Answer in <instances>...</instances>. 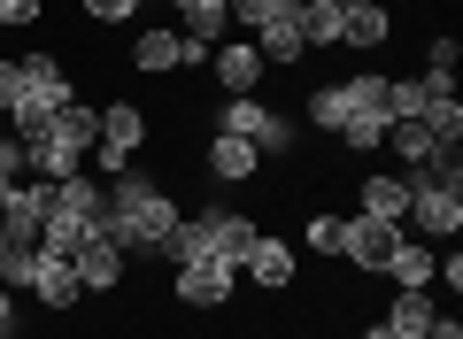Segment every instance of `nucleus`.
I'll list each match as a JSON object with an SVG mask.
<instances>
[{"mask_svg":"<svg viewBox=\"0 0 463 339\" xmlns=\"http://www.w3.org/2000/svg\"><path fill=\"white\" fill-rule=\"evenodd\" d=\"M456 62H463V47H456V39H425V78H456Z\"/></svg>","mask_w":463,"mask_h":339,"instance_id":"nucleus-27","label":"nucleus"},{"mask_svg":"<svg viewBox=\"0 0 463 339\" xmlns=\"http://www.w3.org/2000/svg\"><path fill=\"white\" fill-rule=\"evenodd\" d=\"M386 146H394V162H402V170H417L425 155H440V146H432V131L417 124V116H402V124H386Z\"/></svg>","mask_w":463,"mask_h":339,"instance_id":"nucleus-24","label":"nucleus"},{"mask_svg":"<svg viewBox=\"0 0 463 339\" xmlns=\"http://www.w3.org/2000/svg\"><path fill=\"white\" fill-rule=\"evenodd\" d=\"M100 216H109V201H100V178H54L47 185V231H39V247L47 255H78L85 240L100 231Z\"/></svg>","mask_w":463,"mask_h":339,"instance_id":"nucleus-4","label":"nucleus"},{"mask_svg":"<svg viewBox=\"0 0 463 339\" xmlns=\"http://www.w3.org/2000/svg\"><path fill=\"white\" fill-rule=\"evenodd\" d=\"M170 293H178L185 308H224L232 293H240V262H224V255L170 262Z\"/></svg>","mask_w":463,"mask_h":339,"instance_id":"nucleus-6","label":"nucleus"},{"mask_svg":"<svg viewBox=\"0 0 463 339\" xmlns=\"http://www.w3.org/2000/svg\"><path fill=\"white\" fill-rule=\"evenodd\" d=\"M170 16H178V32L201 39V47L232 39V0H170Z\"/></svg>","mask_w":463,"mask_h":339,"instance_id":"nucleus-20","label":"nucleus"},{"mask_svg":"<svg viewBox=\"0 0 463 339\" xmlns=\"http://www.w3.org/2000/svg\"><path fill=\"white\" fill-rule=\"evenodd\" d=\"M386 39H394V8H386V0H355V8H340V47L347 54H379Z\"/></svg>","mask_w":463,"mask_h":339,"instance_id":"nucleus-18","label":"nucleus"},{"mask_svg":"<svg viewBox=\"0 0 463 339\" xmlns=\"http://www.w3.org/2000/svg\"><path fill=\"white\" fill-rule=\"evenodd\" d=\"M279 8H286V0H232V24H240V32L255 39V32H263L270 16H279Z\"/></svg>","mask_w":463,"mask_h":339,"instance_id":"nucleus-28","label":"nucleus"},{"mask_svg":"<svg viewBox=\"0 0 463 339\" xmlns=\"http://www.w3.org/2000/svg\"><path fill=\"white\" fill-rule=\"evenodd\" d=\"M70 270H78V286H85V293H124V278H132V255H124L116 240H100V231H93V240L70 255Z\"/></svg>","mask_w":463,"mask_h":339,"instance_id":"nucleus-12","label":"nucleus"},{"mask_svg":"<svg viewBox=\"0 0 463 339\" xmlns=\"http://www.w3.org/2000/svg\"><path fill=\"white\" fill-rule=\"evenodd\" d=\"M432 262H440V247H432V240H417V231H402L379 278H386L394 293H410V286H432Z\"/></svg>","mask_w":463,"mask_h":339,"instance_id":"nucleus-19","label":"nucleus"},{"mask_svg":"<svg viewBox=\"0 0 463 339\" xmlns=\"http://www.w3.org/2000/svg\"><path fill=\"white\" fill-rule=\"evenodd\" d=\"M0 201H8V185H0Z\"/></svg>","mask_w":463,"mask_h":339,"instance_id":"nucleus-32","label":"nucleus"},{"mask_svg":"<svg viewBox=\"0 0 463 339\" xmlns=\"http://www.w3.org/2000/svg\"><path fill=\"white\" fill-rule=\"evenodd\" d=\"M394 240H402V224H379V216H347V240H340V262L355 278H379L386 270V255H394Z\"/></svg>","mask_w":463,"mask_h":339,"instance_id":"nucleus-9","label":"nucleus"},{"mask_svg":"<svg viewBox=\"0 0 463 339\" xmlns=\"http://www.w3.org/2000/svg\"><path fill=\"white\" fill-rule=\"evenodd\" d=\"M255 54H263V70H294L301 54H309V39H301V0H286L279 16L255 32Z\"/></svg>","mask_w":463,"mask_h":339,"instance_id":"nucleus-17","label":"nucleus"},{"mask_svg":"<svg viewBox=\"0 0 463 339\" xmlns=\"http://www.w3.org/2000/svg\"><path fill=\"white\" fill-rule=\"evenodd\" d=\"M301 39L309 47H340V8L332 0H301Z\"/></svg>","mask_w":463,"mask_h":339,"instance_id":"nucleus-25","label":"nucleus"},{"mask_svg":"<svg viewBox=\"0 0 463 339\" xmlns=\"http://www.w3.org/2000/svg\"><path fill=\"white\" fill-rule=\"evenodd\" d=\"M240 278L263 286V293H294V286H301V255L279 240V231H255L248 255H240Z\"/></svg>","mask_w":463,"mask_h":339,"instance_id":"nucleus-8","label":"nucleus"},{"mask_svg":"<svg viewBox=\"0 0 463 339\" xmlns=\"http://www.w3.org/2000/svg\"><path fill=\"white\" fill-rule=\"evenodd\" d=\"M147 139H155V116L139 108V100H109V108H100V139H93V155H85V162L116 178V170H132V155Z\"/></svg>","mask_w":463,"mask_h":339,"instance_id":"nucleus-5","label":"nucleus"},{"mask_svg":"<svg viewBox=\"0 0 463 339\" xmlns=\"http://www.w3.org/2000/svg\"><path fill=\"white\" fill-rule=\"evenodd\" d=\"M24 293H32L39 308H78V301H85L70 255H47V247H32V278H24Z\"/></svg>","mask_w":463,"mask_h":339,"instance_id":"nucleus-13","label":"nucleus"},{"mask_svg":"<svg viewBox=\"0 0 463 339\" xmlns=\"http://www.w3.org/2000/svg\"><path fill=\"white\" fill-rule=\"evenodd\" d=\"M201 170H209L216 185H255V178H263V155H255V139L209 131V146H201Z\"/></svg>","mask_w":463,"mask_h":339,"instance_id":"nucleus-14","label":"nucleus"},{"mask_svg":"<svg viewBox=\"0 0 463 339\" xmlns=\"http://www.w3.org/2000/svg\"><path fill=\"white\" fill-rule=\"evenodd\" d=\"M340 240H347V216L340 209H317L309 224H301V247H309L317 262H340Z\"/></svg>","mask_w":463,"mask_h":339,"instance_id":"nucleus-23","label":"nucleus"},{"mask_svg":"<svg viewBox=\"0 0 463 339\" xmlns=\"http://www.w3.org/2000/svg\"><path fill=\"white\" fill-rule=\"evenodd\" d=\"M255 231H263V224H255L248 209H224V201H209V209H185V216H178V231L163 240V262H194V255H224V262H240Z\"/></svg>","mask_w":463,"mask_h":339,"instance_id":"nucleus-3","label":"nucleus"},{"mask_svg":"<svg viewBox=\"0 0 463 339\" xmlns=\"http://www.w3.org/2000/svg\"><path fill=\"white\" fill-rule=\"evenodd\" d=\"M78 16L100 24V32H116V24H139V0H78Z\"/></svg>","mask_w":463,"mask_h":339,"instance_id":"nucleus-26","label":"nucleus"},{"mask_svg":"<svg viewBox=\"0 0 463 339\" xmlns=\"http://www.w3.org/2000/svg\"><path fill=\"white\" fill-rule=\"evenodd\" d=\"M332 8H355V0H332Z\"/></svg>","mask_w":463,"mask_h":339,"instance_id":"nucleus-31","label":"nucleus"},{"mask_svg":"<svg viewBox=\"0 0 463 339\" xmlns=\"http://www.w3.org/2000/svg\"><path fill=\"white\" fill-rule=\"evenodd\" d=\"M201 78H209L216 93H255V85H263V54H255V39H216Z\"/></svg>","mask_w":463,"mask_h":339,"instance_id":"nucleus-11","label":"nucleus"},{"mask_svg":"<svg viewBox=\"0 0 463 339\" xmlns=\"http://www.w3.org/2000/svg\"><path fill=\"white\" fill-rule=\"evenodd\" d=\"M47 16V0H0V32H16V24H39Z\"/></svg>","mask_w":463,"mask_h":339,"instance_id":"nucleus-29","label":"nucleus"},{"mask_svg":"<svg viewBox=\"0 0 463 339\" xmlns=\"http://www.w3.org/2000/svg\"><path fill=\"white\" fill-rule=\"evenodd\" d=\"M432 316H440L432 286H410V293H394V301H386V332H394V339H417V332H425Z\"/></svg>","mask_w":463,"mask_h":339,"instance_id":"nucleus-21","label":"nucleus"},{"mask_svg":"<svg viewBox=\"0 0 463 339\" xmlns=\"http://www.w3.org/2000/svg\"><path fill=\"white\" fill-rule=\"evenodd\" d=\"M100 201H109L100 240H116L132 262H155V255H163V240L178 231V216H185V201L170 193L163 178H147V170H116V178L100 185Z\"/></svg>","mask_w":463,"mask_h":339,"instance_id":"nucleus-1","label":"nucleus"},{"mask_svg":"<svg viewBox=\"0 0 463 339\" xmlns=\"http://www.w3.org/2000/svg\"><path fill=\"white\" fill-rule=\"evenodd\" d=\"M386 78L394 70H347V78L317 85L301 108H309V131H325V139H340L347 124H386Z\"/></svg>","mask_w":463,"mask_h":339,"instance_id":"nucleus-2","label":"nucleus"},{"mask_svg":"<svg viewBox=\"0 0 463 339\" xmlns=\"http://www.w3.org/2000/svg\"><path fill=\"white\" fill-rule=\"evenodd\" d=\"M39 231H47V178H24V185H8V201H0V240L8 247H39Z\"/></svg>","mask_w":463,"mask_h":339,"instance_id":"nucleus-10","label":"nucleus"},{"mask_svg":"<svg viewBox=\"0 0 463 339\" xmlns=\"http://www.w3.org/2000/svg\"><path fill=\"white\" fill-rule=\"evenodd\" d=\"M0 139H8V124H0Z\"/></svg>","mask_w":463,"mask_h":339,"instance_id":"nucleus-33","label":"nucleus"},{"mask_svg":"<svg viewBox=\"0 0 463 339\" xmlns=\"http://www.w3.org/2000/svg\"><path fill=\"white\" fill-rule=\"evenodd\" d=\"M402 231H417V240H432V247H456L463 240V193L410 185V216H402Z\"/></svg>","mask_w":463,"mask_h":339,"instance_id":"nucleus-7","label":"nucleus"},{"mask_svg":"<svg viewBox=\"0 0 463 339\" xmlns=\"http://www.w3.org/2000/svg\"><path fill=\"white\" fill-rule=\"evenodd\" d=\"M355 209L379 216V224H402L410 216V178L402 170H355Z\"/></svg>","mask_w":463,"mask_h":339,"instance_id":"nucleus-16","label":"nucleus"},{"mask_svg":"<svg viewBox=\"0 0 463 339\" xmlns=\"http://www.w3.org/2000/svg\"><path fill=\"white\" fill-rule=\"evenodd\" d=\"M417 124L432 131V146H463V100H456V85H448V93H432L425 108H417Z\"/></svg>","mask_w":463,"mask_h":339,"instance_id":"nucleus-22","label":"nucleus"},{"mask_svg":"<svg viewBox=\"0 0 463 339\" xmlns=\"http://www.w3.org/2000/svg\"><path fill=\"white\" fill-rule=\"evenodd\" d=\"M355 339H394V332H386V316H371V324H364V332H355Z\"/></svg>","mask_w":463,"mask_h":339,"instance_id":"nucleus-30","label":"nucleus"},{"mask_svg":"<svg viewBox=\"0 0 463 339\" xmlns=\"http://www.w3.org/2000/svg\"><path fill=\"white\" fill-rule=\"evenodd\" d=\"M124 54H132L139 78H170V70H185V32L178 24H139V39Z\"/></svg>","mask_w":463,"mask_h":339,"instance_id":"nucleus-15","label":"nucleus"}]
</instances>
